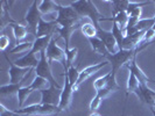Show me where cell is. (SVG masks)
I'll use <instances>...</instances> for the list:
<instances>
[{
    "mask_svg": "<svg viewBox=\"0 0 155 116\" xmlns=\"http://www.w3.org/2000/svg\"><path fill=\"white\" fill-rule=\"evenodd\" d=\"M150 81H152V83H154V84H155V79H150Z\"/></svg>",
    "mask_w": 155,
    "mask_h": 116,
    "instance_id": "obj_37",
    "label": "cell"
},
{
    "mask_svg": "<svg viewBox=\"0 0 155 116\" xmlns=\"http://www.w3.org/2000/svg\"><path fill=\"white\" fill-rule=\"evenodd\" d=\"M58 8H60V5L51 0H43L39 5V11L41 14H50L56 11L58 12Z\"/></svg>",
    "mask_w": 155,
    "mask_h": 116,
    "instance_id": "obj_19",
    "label": "cell"
},
{
    "mask_svg": "<svg viewBox=\"0 0 155 116\" xmlns=\"http://www.w3.org/2000/svg\"><path fill=\"white\" fill-rule=\"evenodd\" d=\"M4 56L6 58V61L9 63V71H8V74H9V84H21L23 83V80L26 79V77L33 72L35 69H29V67H19L18 65H15L14 63H12L8 57L6 56V54L4 52Z\"/></svg>",
    "mask_w": 155,
    "mask_h": 116,
    "instance_id": "obj_8",
    "label": "cell"
},
{
    "mask_svg": "<svg viewBox=\"0 0 155 116\" xmlns=\"http://www.w3.org/2000/svg\"><path fill=\"white\" fill-rule=\"evenodd\" d=\"M135 94L140 98V100H142L145 103L149 105L150 107H154L155 105V91L150 89L147 85L141 84L140 87L137 89Z\"/></svg>",
    "mask_w": 155,
    "mask_h": 116,
    "instance_id": "obj_13",
    "label": "cell"
},
{
    "mask_svg": "<svg viewBox=\"0 0 155 116\" xmlns=\"http://www.w3.org/2000/svg\"><path fill=\"white\" fill-rule=\"evenodd\" d=\"M81 30L87 39L97 37V35H98V29L93 26L92 23H83V26L81 27Z\"/></svg>",
    "mask_w": 155,
    "mask_h": 116,
    "instance_id": "obj_24",
    "label": "cell"
},
{
    "mask_svg": "<svg viewBox=\"0 0 155 116\" xmlns=\"http://www.w3.org/2000/svg\"><path fill=\"white\" fill-rule=\"evenodd\" d=\"M112 35L114 36V39H116L117 43H118V46H119V50L121 49V44H123V41L125 39V35H124V31L121 30L119 27H118V24L116 22H113V27H112Z\"/></svg>",
    "mask_w": 155,
    "mask_h": 116,
    "instance_id": "obj_28",
    "label": "cell"
},
{
    "mask_svg": "<svg viewBox=\"0 0 155 116\" xmlns=\"http://www.w3.org/2000/svg\"><path fill=\"white\" fill-rule=\"evenodd\" d=\"M40 59L38 61V58L35 57L34 54H31L28 51V54H26L25 56H22L21 58H18L14 64L18 65L19 67H29V69H36L39 65Z\"/></svg>",
    "mask_w": 155,
    "mask_h": 116,
    "instance_id": "obj_15",
    "label": "cell"
},
{
    "mask_svg": "<svg viewBox=\"0 0 155 116\" xmlns=\"http://www.w3.org/2000/svg\"><path fill=\"white\" fill-rule=\"evenodd\" d=\"M150 111H152L153 116H155V109H154V107H150Z\"/></svg>",
    "mask_w": 155,
    "mask_h": 116,
    "instance_id": "obj_36",
    "label": "cell"
},
{
    "mask_svg": "<svg viewBox=\"0 0 155 116\" xmlns=\"http://www.w3.org/2000/svg\"><path fill=\"white\" fill-rule=\"evenodd\" d=\"M141 51L140 48H137L135 50H119L117 54L111 55L109 54L105 58L106 61H109L110 64L112 65V70H111V81H116V74L118 70L120 69L123 65H127L130 62H132L133 59L137 57V54Z\"/></svg>",
    "mask_w": 155,
    "mask_h": 116,
    "instance_id": "obj_3",
    "label": "cell"
},
{
    "mask_svg": "<svg viewBox=\"0 0 155 116\" xmlns=\"http://www.w3.org/2000/svg\"><path fill=\"white\" fill-rule=\"evenodd\" d=\"M0 107H1V115L0 116H20V115H18L15 111L6 109L5 107H4V105H1Z\"/></svg>",
    "mask_w": 155,
    "mask_h": 116,
    "instance_id": "obj_34",
    "label": "cell"
},
{
    "mask_svg": "<svg viewBox=\"0 0 155 116\" xmlns=\"http://www.w3.org/2000/svg\"><path fill=\"white\" fill-rule=\"evenodd\" d=\"M70 6L76 11L78 15L81 17H89L91 21L93 22V26L98 29L99 26L98 22L99 21H112L113 22V19L112 17H104L101 13L97 11V8L94 6L92 1H89V0H78V1H72L70 4Z\"/></svg>",
    "mask_w": 155,
    "mask_h": 116,
    "instance_id": "obj_2",
    "label": "cell"
},
{
    "mask_svg": "<svg viewBox=\"0 0 155 116\" xmlns=\"http://www.w3.org/2000/svg\"><path fill=\"white\" fill-rule=\"evenodd\" d=\"M90 116H101V114H99V113H97V111H92V113L90 114Z\"/></svg>",
    "mask_w": 155,
    "mask_h": 116,
    "instance_id": "obj_35",
    "label": "cell"
},
{
    "mask_svg": "<svg viewBox=\"0 0 155 116\" xmlns=\"http://www.w3.org/2000/svg\"><path fill=\"white\" fill-rule=\"evenodd\" d=\"M13 29V34H14V39H15V45L20 44V42L22 41L27 34H28V28L26 26H22L18 22H12L9 24Z\"/></svg>",
    "mask_w": 155,
    "mask_h": 116,
    "instance_id": "obj_17",
    "label": "cell"
},
{
    "mask_svg": "<svg viewBox=\"0 0 155 116\" xmlns=\"http://www.w3.org/2000/svg\"><path fill=\"white\" fill-rule=\"evenodd\" d=\"M22 88V83L21 84H9V85H4L0 87V95L1 96H9L13 95L14 93H18Z\"/></svg>",
    "mask_w": 155,
    "mask_h": 116,
    "instance_id": "obj_22",
    "label": "cell"
},
{
    "mask_svg": "<svg viewBox=\"0 0 155 116\" xmlns=\"http://www.w3.org/2000/svg\"><path fill=\"white\" fill-rule=\"evenodd\" d=\"M65 73L68 74L70 84L74 87V86L76 85V83H77L78 78H79V71H78L77 67H76L75 65H70L69 69H68V71H67Z\"/></svg>",
    "mask_w": 155,
    "mask_h": 116,
    "instance_id": "obj_29",
    "label": "cell"
},
{
    "mask_svg": "<svg viewBox=\"0 0 155 116\" xmlns=\"http://www.w3.org/2000/svg\"><path fill=\"white\" fill-rule=\"evenodd\" d=\"M35 74H36V77H42V78H45L46 80H48L50 86H54V87L58 88V89H62L63 88V87H61V86L58 85V83L55 80L54 76H53V73H51L50 63H49L48 58H47L46 51H42V52L40 54V62H39L38 67L35 69Z\"/></svg>",
    "mask_w": 155,
    "mask_h": 116,
    "instance_id": "obj_5",
    "label": "cell"
},
{
    "mask_svg": "<svg viewBox=\"0 0 155 116\" xmlns=\"http://www.w3.org/2000/svg\"><path fill=\"white\" fill-rule=\"evenodd\" d=\"M140 80L137 78V76L130 72V78H128V81H127V94L130 93H135L137 89L140 87Z\"/></svg>",
    "mask_w": 155,
    "mask_h": 116,
    "instance_id": "obj_27",
    "label": "cell"
},
{
    "mask_svg": "<svg viewBox=\"0 0 155 116\" xmlns=\"http://www.w3.org/2000/svg\"><path fill=\"white\" fill-rule=\"evenodd\" d=\"M130 4H131V1H128V0H114V1H112V6H113L112 16L117 15L120 12H126Z\"/></svg>",
    "mask_w": 155,
    "mask_h": 116,
    "instance_id": "obj_23",
    "label": "cell"
},
{
    "mask_svg": "<svg viewBox=\"0 0 155 116\" xmlns=\"http://www.w3.org/2000/svg\"><path fill=\"white\" fill-rule=\"evenodd\" d=\"M60 39V37H57V39L53 37V39L50 41L49 45H48V48H47L46 55H47V58H48V61H49L50 64H51L53 61H57V62H60L63 65L64 72H67V71H68L67 54H65L64 50H62L60 46L56 44V39Z\"/></svg>",
    "mask_w": 155,
    "mask_h": 116,
    "instance_id": "obj_6",
    "label": "cell"
},
{
    "mask_svg": "<svg viewBox=\"0 0 155 116\" xmlns=\"http://www.w3.org/2000/svg\"><path fill=\"white\" fill-rule=\"evenodd\" d=\"M109 64H110L109 61H105V62H101V63H98V64H94V65H91V66H87L86 69H84L83 71H81V72H79V78H78L77 83H76V85L72 87V88H74V92L77 91L78 88H79V86L82 85L90 76L94 74L96 72H98L99 70L103 69V67H105V66L109 65Z\"/></svg>",
    "mask_w": 155,
    "mask_h": 116,
    "instance_id": "obj_11",
    "label": "cell"
},
{
    "mask_svg": "<svg viewBox=\"0 0 155 116\" xmlns=\"http://www.w3.org/2000/svg\"><path fill=\"white\" fill-rule=\"evenodd\" d=\"M112 19H113V22H116L118 24V27L125 33V29H126V27L128 24V21H130L128 14L126 12H120L117 15L112 16Z\"/></svg>",
    "mask_w": 155,
    "mask_h": 116,
    "instance_id": "obj_21",
    "label": "cell"
},
{
    "mask_svg": "<svg viewBox=\"0 0 155 116\" xmlns=\"http://www.w3.org/2000/svg\"><path fill=\"white\" fill-rule=\"evenodd\" d=\"M89 42H90V44L92 46V50L96 54H99L101 56H104V57H106L110 54L109 51H107V49H106V46H105V44L103 43V41L101 39H98V37L89 39Z\"/></svg>",
    "mask_w": 155,
    "mask_h": 116,
    "instance_id": "obj_20",
    "label": "cell"
},
{
    "mask_svg": "<svg viewBox=\"0 0 155 116\" xmlns=\"http://www.w3.org/2000/svg\"><path fill=\"white\" fill-rule=\"evenodd\" d=\"M81 16L76 13V11L71 6L64 7L60 6L58 8V15L56 17V22L58 24V31H60V39L62 37L65 41V52L69 51V42L71 34L83 26Z\"/></svg>",
    "mask_w": 155,
    "mask_h": 116,
    "instance_id": "obj_1",
    "label": "cell"
},
{
    "mask_svg": "<svg viewBox=\"0 0 155 116\" xmlns=\"http://www.w3.org/2000/svg\"><path fill=\"white\" fill-rule=\"evenodd\" d=\"M54 35H48V36H43V37H38V39H34L33 42V48L29 51L31 54H36V52H42V51H46L50 41L53 39Z\"/></svg>",
    "mask_w": 155,
    "mask_h": 116,
    "instance_id": "obj_16",
    "label": "cell"
},
{
    "mask_svg": "<svg viewBox=\"0 0 155 116\" xmlns=\"http://www.w3.org/2000/svg\"><path fill=\"white\" fill-rule=\"evenodd\" d=\"M57 22L56 20L54 21H45L43 19H41L38 27V33H36V39L38 37H43V36H48V35H54L55 30L57 29Z\"/></svg>",
    "mask_w": 155,
    "mask_h": 116,
    "instance_id": "obj_14",
    "label": "cell"
},
{
    "mask_svg": "<svg viewBox=\"0 0 155 116\" xmlns=\"http://www.w3.org/2000/svg\"><path fill=\"white\" fill-rule=\"evenodd\" d=\"M9 45V39H8L7 35H1L0 36V50L2 52H5L6 48Z\"/></svg>",
    "mask_w": 155,
    "mask_h": 116,
    "instance_id": "obj_33",
    "label": "cell"
},
{
    "mask_svg": "<svg viewBox=\"0 0 155 116\" xmlns=\"http://www.w3.org/2000/svg\"><path fill=\"white\" fill-rule=\"evenodd\" d=\"M154 107H155V105H154Z\"/></svg>",
    "mask_w": 155,
    "mask_h": 116,
    "instance_id": "obj_39",
    "label": "cell"
},
{
    "mask_svg": "<svg viewBox=\"0 0 155 116\" xmlns=\"http://www.w3.org/2000/svg\"><path fill=\"white\" fill-rule=\"evenodd\" d=\"M97 37L103 41V43L105 44L106 49H107V51H109L111 55H114L119 51L118 43H117L114 36L112 35V33L103 30L101 27H99V28H98V35H97Z\"/></svg>",
    "mask_w": 155,
    "mask_h": 116,
    "instance_id": "obj_12",
    "label": "cell"
},
{
    "mask_svg": "<svg viewBox=\"0 0 155 116\" xmlns=\"http://www.w3.org/2000/svg\"><path fill=\"white\" fill-rule=\"evenodd\" d=\"M110 78H111V71H110L109 73L104 74L103 77L97 78V79L93 81V88L96 89V92L101 91V89L105 88V87L107 86V84H109V81H110Z\"/></svg>",
    "mask_w": 155,
    "mask_h": 116,
    "instance_id": "obj_25",
    "label": "cell"
},
{
    "mask_svg": "<svg viewBox=\"0 0 155 116\" xmlns=\"http://www.w3.org/2000/svg\"><path fill=\"white\" fill-rule=\"evenodd\" d=\"M42 19V14L40 13L39 7H38V1H33V5L31 6V8L28 9L27 14H26V22H27V28H28V33L31 35L36 36L38 33V27L39 23Z\"/></svg>",
    "mask_w": 155,
    "mask_h": 116,
    "instance_id": "obj_7",
    "label": "cell"
},
{
    "mask_svg": "<svg viewBox=\"0 0 155 116\" xmlns=\"http://www.w3.org/2000/svg\"><path fill=\"white\" fill-rule=\"evenodd\" d=\"M31 92H33V89H31L29 86L20 88V91L18 92V99H19V108H22L23 102H25V100L27 99V96H28V95H29Z\"/></svg>",
    "mask_w": 155,
    "mask_h": 116,
    "instance_id": "obj_30",
    "label": "cell"
},
{
    "mask_svg": "<svg viewBox=\"0 0 155 116\" xmlns=\"http://www.w3.org/2000/svg\"><path fill=\"white\" fill-rule=\"evenodd\" d=\"M31 48H33V43H31V42H23V43H20V44L15 45L13 49H11L9 54H18V52H22V51H26V50L31 51Z\"/></svg>",
    "mask_w": 155,
    "mask_h": 116,
    "instance_id": "obj_31",
    "label": "cell"
},
{
    "mask_svg": "<svg viewBox=\"0 0 155 116\" xmlns=\"http://www.w3.org/2000/svg\"><path fill=\"white\" fill-rule=\"evenodd\" d=\"M18 115H31V116H50L57 114L62 111L58 108V106H53V105H42V103H36L31 105L25 108H18L14 109Z\"/></svg>",
    "mask_w": 155,
    "mask_h": 116,
    "instance_id": "obj_4",
    "label": "cell"
},
{
    "mask_svg": "<svg viewBox=\"0 0 155 116\" xmlns=\"http://www.w3.org/2000/svg\"><path fill=\"white\" fill-rule=\"evenodd\" d=\"M77 52H78V49L77 48H72V49H70L69 51H67L65 54H67V62H68V69H69L70 65H72V62H74V59L76 58V56H77Z\"/></svg>",
    "mask_w": 155,
    "mask_h": 116,
    "instance_id": "obj_32",
    "label": "cell"
},
{
    "mask_svg": "<svg viewBox=\"0 0 155 116\" xmlns=\"http://www.w3.org/2000/svg\"><path fill=\"white\" fill-rule=\"evenodd\" d=\"M48 84H49V81L46 80L45 78L42 77H35L34 78V80L31 81V84L29 85L33 91H42V89H46L47 87H48Z\"/></svg>",
    "mask_w": 155,
    "mask_h": 116,
    "instance_id": "obj_26",
    "label": "cell"
},
{
    "mask_svg": "<svg viewBox=\"0 0 155 116\" xmlns=\"http://www.w3.org/2000/svg\"><path fill=\"white\" fill-rule=\"evenodd\" d=\"M152 28H153V30L155 31V23H154V26H153V27H152Z\"/></svg>",
    "mask_w": 155,
    "mask_h": 116,
    "instance_id": "obj_38",
    "label": "cell"
},
{
    "mask_svg": "<svg viewBox=\"0 0 155 116\" xmlns=\"http://www.w3.org/2000/svg\"><path fill=\"white\" fill-rule=\"evenodd\" d=\"M127 67H128V70H130L132 73H134V74L137 76V78L140 80V84H145V85H147L148 81H150V78L147 77V76L145 74V72H142V71L140 70L139 66L137 65L135 58L133 59L132 62H130L128 64H127Z\"/></svg>",
    "mask_w": 155,
    "mask_h": 116,
    "instance_id": "obj_18",
    "label": "cell"
},
{
    "mask_svg": "<svg viewBox=\"0 0 155 116\" xmlns=\"http://www.w3.org/2000/svg\"><path fill=\"white\" fill-rule=\"evenodd\" d=\"M64 77V85H63L62 92H61V98H60V102H58V108L61 110H65L69 108L71 100H72V94H74V88L72 85L70 84L68 74L64 72L62 74Z\"/></svg>",
    "mask_w": 155,
    "mask_h": 116,
    "instance_id": "obj_9",
    "label": "cell"
},
{
    "mask_svg": "<svg viewBox=\"0 0 155 116\" xmlns=\"http://www.w3.org/2000/svg\"><path fill=\"white\" fill-rule=\"evenodd\" d=\"M61 92L62 89H58L54 86H50L49 88L40 91L41 93V102L42 105H53V106H58L60 98H61Z\"/></svg>",
    "mask_w": 155,
    "mask_h": 116,
    "instance_id": "obj_10",
    "label": "cell"
}]
</instances>
